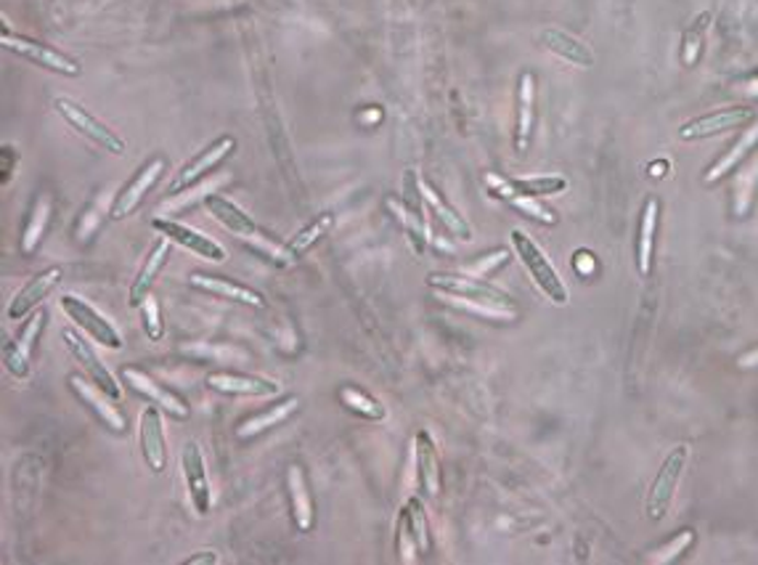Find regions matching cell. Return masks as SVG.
<instances>
[{
	"mask_svg": "<svg viewBox=\"0 0 758 565\" xmlns=\"http://www.w3.org/2000/svg\"><path fill=\"white\" fill-rule=\"evenodd\" d=\"M658 215H660L658 196H647L645 207H642V215H640V237H636V271H640L642 279H647L649 274H653Z\"/></svg>",
	"mask_w": 758,
	"mask_h": 565,
	"instance_id": "obj_27",
	"label": "cell"
},
{
	"mask_svg": "<svg viewBox=\"0 0 758 565\" xmlns=\"http://www.w3.org/2000/svg\"><path fill=\"white\" fill-rule=\"evenodd\" d=\"M67 385H69V391L75 393V398L86 406L88 411L99 420L101 425H104L106 430L114 436H127V417L123 415V411L114 406V398L106 396L104 391L101 388H95V385L91 383L88 377H82V374H69L67 377Z\"/></svg>",
	"mask_w": 758,
	"mask_h": 565,
	"instance_id": "obj_10",
	"label": "cell"
},
{
	"mask_svg": "<svg viewBox=\"0 0 758 565\" xmlns=\"http://www.w3.org/2000/svg\"><path fill=\"white\" fill-rule=\"evenodd\" d=\"M200 563H207V565H213V563H218V555L215 552H207V550H202V552H196L194 557H189L186 563L183 565H200Z\"/></svg>",
	"mask_w": 758,
	"mask_h": 565,
	"instance_id": "obj_42",
	"label": "cell"
},
{
	"mask_svg": "<svg viewBox=\"0 0 758 565\" xmlns=\"http://www.w3.org/2000/svg\"><path fill=\"white\" fill-rule=\"evenodd\" d=\"M404 200H387V207L395 213L398 224L404 226V231L409 234V242L414 247V252H425V200L422 192H419V176L409 170L404 181Z\"/></svg>",
	"mask_w": 758,
	"mask_h": 565,
	"instance_id": "obj_11",
	"label": "cell"
},
{
	"mask_svg": "<svg viewBox=\"0 0 758 565\" xmlns=\"http://www.w3.org/2000/svg\"><path fill=\"white\" fill-rule=\"evenodd\" d=\"M234 151H237V138L218 136L213 144H207L205 149L196 151L194 157H189V160L181 165V170H178V173L173 176V181H170L168 194L176 196L181 192H189V189H194L196 183L205 181L215 168H220V165L226 162Z\"/></svg>",
	"mask_w": 758,
	"mask_h": 565,
	"instance_id": "obj_7",
	"label": "cell"
},
{
	"mask_svg": "<svg viewBox=\"0 0 758 565\" xmlns=\"http://www.w3.org/2000/svg\"><path fill=\"white\" fill-rule=\"evenodd\" d=\"M509 237H512L518 258L522 260V265H525V271L531 274L533 282H536V287L550 297L554 306H565V303H568V287H565L557 271H554V265L550 263V258L544 256V250H541L528 234H522L520 228H514Z\"/></svg>",
	"mask_w": 758,
	"mask_h": 565,
	"instance_id": "obj_4",
	"label": "cell"
},
{
	"mask_svg": "<svg viewBox=\"0 0 758 565\" xmlns=\"http://www.w3.org/2000/svg\"><path fill=\"white\" fill-rule=\"evenodd\" d=\"M430 550V523L425 516V499L411 497L406 501L404 510L398 512V523H395V552L398 561L406 565L419 563V555Z\"/></svg>",
	"mask_w": 758,
	"mask_h": 565,
	"instance_id": "obj_5",
	"label": "cell"
},
{
	"mask_svg": "<svg viewBox=\"0 0 758 565\" xmlns=\"http://www.w3.org/2000/svg\"><path fill=\"white\" fill-rule=\"evenodd\" d=\"M54 110L61 114V120L69 125V128L78 131L80 136L86 138V142L99 146L101 151H110V155H114V157L125 155V149H127L125 138L117 136V133H114L110 125L101 123L99 117H93V114L88 112L82 104H78V101L61 97V99L54 101Z\"/></svg>",
	"mask_w": 758,
	"mask_h": 565,
	"instance_id": "obj_6",
	"label": "cell"
},
{
	"mask_svg": "<svg viewBox=\"0 0 758 565\" xmlns=\"http://www.w3.org/2000/svg\"><path fill=\"white\" fill-rule=\"evenodd\" d=\"M335 224V215L332 213H321V215H316V218H310L308 224H305L301 231L295 234L292 239H286L284 247H282V258H284V263H295V260H301L305 252L314 247L318 239L324 237V234L329 231Z\"/></svg>",
	"mask_w": 758,
	"mask_h": 565,
	"instance_id": "obj_32",
	"label": "cell"
},
{
	"mask_svg": "<svg viewBox=\"0 0 758 565\" xmlns=\"http://www.w3.org/2000/svg\"><path fill=\"white\" fill-rule=\"evenodd\" d=\"M61 308L64 314L69 316V321L78 324L82 332L91 335L99 346L112 348V351L123 348V338H120V332L114 329V324L110 319H104L88 301H82L78 295H61Z\"/></svg>",
	"mask_w": 758,
	"mask_h": 565,
	"instance_id": "obj_13",
	"label": "cell"
},
{
	"mask_svg": "<svg viewBox=\"0 0 758 565\" xmlns=\"http://www.w3.org/2000/svg\"><path fill=\"white\" fill-rule=\"evenodd\" d=\"M737 366H743V370H754V366H758V348H750L748 353L737 355Z\"/></svg>",
	"mask_w": 758,
	"mask_h": 565,
	"instance_id": "obj_41",
	"label": "cell"
},
{
	"mask_svg": "<svg viewBox=\"0 0 758 565\" xmlns=\"http://www.w3.org/2000/svg\"><path fill=\"white\" fill-rule=\"evenodd\" d=\"M337 398H340V404L346 406L350 415L361 417V420L382 422L387 417L385 404L377 402V398H374L372 393H366L364 388H359V385H342V388L337 391Z\"/></svg>",
	"mask_w": 758,
	"mask_h": 565,
	"instance_id": "obj_34",
	"label": "cell"
},
{
	"mask_svg": "<svg viewBox=\"0 0 758 565\" xmlns=\"http://www.w3.org/2000/svg\"><path fill=\"white\" fill-rule=\"evenodd\" d=\"M0 46H3L5 50H11V54H16L19 59H27L35 67L64 75V78H80V72H82L78 59H72V56L64 54V50L59 48L48 46V43L32 41V37L27 35H14L5 22H3V30H0Z\"/></svg>",
	"mask_w": 758,
	"mask_h": 565,
	"instance_id": "obj_2",
	"label": "cell"
},
{
	"mask_svg": "<svg viewBox=\"0 0 758 565\" xmlns=\"http://www.w3.org/2000/svg\"><path fill=\"white\" fill-rule=\"evenodd\" d=\"M539 43L544 46L550 54L559 56L563 61H568L573 67H591L595 65V50L589 46H584L578 37H573L568 33H563V30L557 27H546L539 33Z\"/></svg>",
	"mask_w": 758,
	"mask_h": 565,
	"instance_id": "obj_28",
	"label": "cell"
},
{
	"mask_svg": "<svg viewBox=\"0 0 758 565\" xmlns=\"http://www.w3.org/2000/svg\"><path fill=\"white\" fill-rule=\"evenodd\" d=\"M207 388L223 396H247V398H271L279 393L276 380L260 377V374H245V372H210L205 377Z\"/></svg>",
	"mask_w": 758,
	"mask_h": 565,
	"instance_id": "obj_19",
	"label": "cell"
},
{
	"mask_svg": "<svg viewBox=\"0 0 758 565\" xmlns=\"http://www.w3.org/2000/svg\"><path fill=\"white\" fill-rule=\"evenodd\" d=\"M123 383L133 393H138V396H142L146 404L159 406L165 415L176 417V420H189V404L183 402L181 396H176L173 391H168L165 385H159L157 380L149 377L146 372L136 370V366H123Z\"/></svg>",
	"mask_w": 758,
	"mask_h": 565,
	"instance_id": "obj_14",
	"label": "cell"
},
{
	"mask_svg": "<svg viewBox=\"0 0 758 565\" xmlns=\"http://www.w3.org/2000/svg\"><path fill=\"white\" fill-rule=\"evenodd\" d=\"M50 213H54V196L41 194L35 202H32V211L27 215V224H24L22 234V252L24 256H32L46 237V228L50 221Z\"/></svg>",
	"mask_w": 758,
	"mask_h": 565,
	"instance_id": "obj_33",
	"label": "cell"
},
{
	"mask_svg": "<svg viewBox=\"0 0 758 565\" xmlns=\"http://www.w3.org/2000/svg\"><path fill=\"white\" fill-rule=\"evenodd\" d=\"M61 274H64L61 265H48L46 271H41V274L32 276L30 282L16 292L14 301L9 303V310H5V314H9V319L11 321H24L32 314V310L41 308V303L50 295V290H54L56 284L61 282Z\"/></svg>",
	"mask_w": 758,
	"mask_h": 565,
	"instance_id": "obj_21",
	"label": "cell"
},
{
	"mask_svg": "<svg viewBox=\"0 0 758 565\" xmlns=\"http://www.w3.org/2000/svg\"><path fill=\"white\" fill-rule=\"evenodd\" d=\"M518 112H514V151L531 149L533 123H536V75L522 72L518 80Z\"/></svg>",
	"mask_w": 758,
	"mask_h": 565,
	"instance_id": "obj_24",
	"label": "cell"
},
{
	"mask_svg": "<svg viewBox=\"0 0 758 565\" xmlns=\"http://www.w3.org/2000/svg\"><path fill=\"white\" fill-rule=\"evenodd\" d=\"M0 162H3V168H0V183L3 187H9V181H11V176H14V168L19 165V151L14 149L11 144H3V149H0Z\"/></svg>",
	"mask_w": 758,
	"mask_h": 565,
	"instance_id": "obj_40",
	"label": "cell"
},
{
	"mask_svg": "<svg viewBox=\"0 0 758 565\" xmlns=\"http://www.w3.org/2000/svg\"><path fill=\"white\" fill-rule=\"evenodd\" d=\"M286 497H290V512L292 523L301 533H310L316 529V505L310 497L308 478H305L301 465H292L286 470Z\"/></svg>",
	"mask_w": 758,
	"mask_h": 565,
	"instance_id": "obj_25",
	"label": "cell"
},
{
	"mask_svg": "<svg viewBox=\"0 0 758 565\" xmlns=\"http://www.w3.org/2000/svg\"><path fill=\"white\" fill-rule=\"evenodd\" d=\"M142 310H144V332H146V338H149L151 342H159V340H162V335H165L162 316H159V303L149 295L144 301Z\"/></svg>",
	"mask_w": 758,
	"mask_h": 565,
	"instance_id": "obj_38",
	"label": "cell"
},
{
	"mask_svg": "<svg viewBox=\"0 0 758 565\" xmlns=\"http://www.w3.org/2000/svg\"><path fill=\"white\" fill-rule=\"evenodd\" d=\"M509 205L518 207V211L525 213V218L539 221L544 226H557V213L550 211V207L539 205V200H531V196H518V200H509Z\"/></svg>",
	"mask_w": 758,
	"mask_h": 565,
	"instance_id": "obj_37",
	"label": "cell"
},
{
	"mask_svg": "<svg viewBox=\"0 0 758 565\" xmlns=\"http://www.w3.org/2000/svg\"><path fill=\"white\" fill-rule=\"evenodd\" d=\"M414 462H417V488L422 499H435L441 494V456H438L435 441L427 430L414 436Z\"/></svg>",
	"mask_w": 758,
	"mask_h": 565,
	"instance_id": "obj_20",
	"label": "cell"
},
{
	"mask_svg": "<svg viewBox=\"0 0 758 565\" xmlns=\"http://www.w3.org/2000/svg\"><path fill=\"white\" fill-rule=\"evenodd\" d=\"M181 467H183V481H186V488H189V499H191V505H194V512L200 518L210 516V510H213V491H210L205 454H202L200 443L189 441L186 447H183Z\"/></svg>",
	"mask_w": 758,
	"mask_h": 565,
	"instance_id": "obj_15",
	"label": "cell"
},
{
	"mask_svg": "<svg viewBox=\"0 0 758 565\" xmlns=\"http://www.w3.org/2000/svg\"><path fill=\"white\" fill-rule=\"evenodd\" d=\"M687 462H690V447H687V443H677V447L666 454L658 473H655L647 491V518L653 520V523H660V520L668 516V507H671L674 494H677V488L681 484Z\"/></svg>",
	"mask_w": 758,
	"mask_h": 565,
	"instance_id": "obj_3",
	"label": "cell"
},
{
	"mask_svg": "<svg viewBox=\"0 0 758 565\" xmlns=\"http://www.w3.org/2000/svg\"><path fill=\"white\" fill-rule=\"evenodd\" d=\"M138 441H142L144 465L159 475L168 470V441H165L162 409L149 404L138 417Z\"/></svg>",
	"mask_w": 758,
	"mask_h": 565,
	"instance_id": "obj_17",
	"label": "cell"
},
{
	"mask_svg": "<svg viewBox=\"0 0 758 565\" xmlns=\"http://www.w3.org/2000/svg\"><path fill=\"white\" fill-rule=\"evenodd\" d=\"M48 324V310L37 308L24 319L22 329L14 338V342H9L5 348V370L14 374L16 380H27L32 370V353H35V346L41 342L43 329Z\"/></svg>",
	"mask_w": 758,
	"mask_h": 565,
	"instance_id": "obj_12",
	"label": "cell"
},
{
	"mask_svg": "<svg viewBox=\"0 0 758 565\" xmlns=\"http://www.w3.org/2000/svg\"><path fill=\"white\" fill-rule=\"evenodd\" d=\"M189 284L194 290L205 292V295L220 297V301H231V303H239V306H250V308H265V297L260 295L258 290L245 287V284L234 282V279L194 271V274H189Z\"/></svg>",
	"mask_w": 758,
	"mask_h": 565,
	"instance_id": "obj_23",
	"label": "cell"
},
{
	"mask_svg": "<svg viewBox=\"0 0 758 565\" xmlns=\"http://www.w3.org/2000/svg\"><path fill=\"white\" fill-rule=\"evenodd\" d=\"M170 239L168 237H159L155 245H151V250L146 252V260L142 263V269H138L136 279H133L131 284V306L133 308H142L146 297L151 295V284H155V279L159 271L165 269V263L170 260Z\"/></svg>",
	"mask_w": 758,
	"mask_h": 565,
	"instance_id": "obj_26",
	"label": "cell"
},
{
	"mask_svg": "<svg viewBox=\"0 0 758 565\" xmlns=\"http://www.w3.org/2000/svg\"><path fill=\"white\" fill-rule=\"evenodd\" d=\"M490 194L496 196V200H518V196H531V200H544V196H554V194H563L565 189H568V181L559 176H544V178H496V176H488L486 178Z\"/></svg>",
	"mask_w": 758,
	"mask_h": 565,
	"instance_id": "obj_18",
	"label": "cell"
},
{
	"mask_svg": "<svg viewBox=\"0 0 758 565\" xmlns=\"http://www.w3.org/2000/svg\"><path fill=\"white\" fill-rule=\"evenodd\" d=\"M425 282L438 295L464 301L467 306L488 310V314H518V306H514L512 297L505 290L483 282L480 276L454 274V271H432V274H427Z\"/></svg>",
	"mask_w": 758,
	"mask_h": 565,
	"instance_id": "obj_1",
	"label": "cell"
},
{
	"mask_svg": "<svg viewBox=\"0 0 758 565\" xmlns=\"http://www.w3.org/2000/svg\"><path fill=\"white\" fill-rule=\"evenodd\" d=\"M756 144H758V128H748V131L743 133L740 138H737L735 144L729 146V151H727V155H722V157H719L716 162L711 165V168H709V173H705V183H713V181H719V178H724V176H727L729 170L735 168L737 162H740V160H745V157H748V151L754 149Z\"/></svg>",
	"mask_w": 758,
	"mask_h": 565,
	"instance_id": "obj_35",
	"label": "cell"
},
{
	"mask_svg": "<svg viewBox=\"0 0 758 565\" xmlns=\"http://www.w3.org/2000/svg\"><path fill=\"white\" fill-rule=\"evenodd\" d=\"M695 539H698V533H695V531H692V529H681V531L677 533V536H674L671 542L666 544V547H660L658 552H655L653 561H655V563H660V565L674 563V561H677V557L685 555V552L690 550L692 544H695Z\"/></svg>",
	"mask_w": 758,
	"mask_h": 565,
	"instance_id": "obj_36",
	"label": "cell"
},
{
	"mask_svg": "<svg viewBox=\"0 0 758 565\" xmlns=\"http://www.w3.org/2000/svg\"><path fill=\"white\" fill-rule=\"evenodd\" d=\"M297 406H301V398H297V396L279 398V402H273L271 406H265L263 411L252 415L250 420L241 422L239 428H237V438H241V441H250V438H258V436L269 433L271 428H276V425H282L284 420H290V417L297 411Z\"/></svg>",
	"mask_w": 758,
	"mask_h": 565,
	"instance_id": "obj_29",
	"label": "cell"
},
{
	"mask_svg": "<svg viewBox=\"0 0 758 565\" xmlns=\"http://www.w3.org/2000/svg\"><path fill=\"white\" fill-rule=\"evenodd\" d=\"M205 207L223 228H228V231L239 234V237H254V234H258V224L252 221V215H247L239 205H234L228 196L207 194Z\"/></svg>",
	"mask_w": 758,
	"mask_h": 565,
	"instance_id": "obj_31",
	"label": "cell"
},
{
	"mask_svg": "<svg viewBox=\"0 0 758 565\" xmlns=\"http://www.w3.org/2000/svg\"><path fill=\"white\" fill-rule=\"evenodd\" d=\"M709 16H700L695 22V27L690 30L685 37V54H681V59H685V67H692L695 61L700 59V48H703V24Z\"/></svg>",
	"mask_w": 758,
	"mask_h": 565,
	"instance_id": "obj_39",
	"label": "cell"
},
{
	"mask_svg": "<svg viewBox=\"0 0 758 565\" xmlns=\"http://www.w3.org/2000/svg\"><path fill=\"white\" fill-rule=\"evenodd\" d=\"M750 123H756V110H750V106H724V110L700 114V117L681 125L679 138L681 142H703V138L722 136L727 131H743Z\"/></svg>",
	"mask_w": 758,
	"mask_h": 565,
	"instance_id": "obj_9",
	"label": "cell"
},
{
	"mask_svg": "<svg viewBox=\"0 0 758 565\" xmlns=\"http://www.w3.org/2000/svg\"><path fill=\"white\" fill-rule=\"evenodd\" d=\"M61 338H64V342H67V351L72 353L75 361H78V364L82 366V374L91 380L95 388H101L106 393V396L114 398V402H120V396H123V388H120V383L114 380V374L106 370L104 361L99 359V353H95L93 348L88 346V342L82 340L78 332H72V329H64Z\"/></svg>",
	"mask_w": 758,
	"mask_h": 565,
	"instance_id": "obj_16",
	"label": "cell"
},
{
	"mask_svg": "<svg viewBox=\"0 0 758 565\" xmlns=\"http://www.w3.org/2000/svg\"><path fill=\"white\" fill-rule=\"evenodd\" d=\"M419 192H422V200H425V207L435 215L438 221H441L443 228H449L451 234H454L456 239H464V242H469L473 239V228H469L467 221H464V215H459L454 207L445 202V196L438 192L435 187H432L427 178H419Z\"/></svg>",
	"mask_w": 758,
	"mask_h": 565,
	"instance_id": "obj_30",
	"label": "cell"
},
{
	"mask_svg": "<svg viewBox=\"0 0 758 565\" xmlns=\"http://www.w3.org/2000/svg\"><path fill=\"white\" fill-rule=\"evenodd\" d=\"M151 226H155V231L162 234V237H168L170 242L186 247V250L194 252V256L213 260V263H223V260H226V250H223L215 239H210L202 231H196V228H189V226L178 224V221H168V218H155L151 221Z\"/></svg>",
	"mask_w": 758,
	"mask_h": 565,
	"instance_id": "obj_22",
	"label": "cell"
},
{
	"mask_svg": "<svg viewBox=\"0 0 758 565\" xmlns=\"http://www.w3.org/2000/svg\"><path fill=\"white\" fill-rule=\"evenodd\" d=\"M165 173H168V160H165L162 155L151 157L149 162H144L142 168L133 173L131 181H127L125 187L120 189V194L114 196V202L110 207V218L123 221L133 211H138V205H142V202L146 200V194H149L151 189H155L157 183L162 181Z\"/></svg>",
	"mask_w": 758,
	"mask_h": 565,
	"instance_id": "obj_8",
	"label": "cell"
}]
</instances>
